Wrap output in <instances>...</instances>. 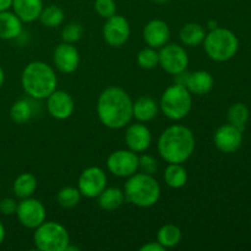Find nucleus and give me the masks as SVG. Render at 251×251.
<instances>
[{
	"instance_id": "nucleus-20",
	"label": "nucleus",
	"mask_w": 251,
	"mask_h": 251,
	"mask_svg": "<svg viewBox=\"0 0 251 251\" xmlns=\"http://www.w3.org/2000/svg\"><path fill=\"white\" fill-rule=\"evenodd\" d=\"M22 32V21L14 11L0 12V39L11 41L17 38Z\"/></svg>"
},
{
	"instance_id": "nucleus-29",
	"label": "nucleus",
	"mask_w": 251,
	"mask_h": 251,
	"mask_svg": "<svg viewBox=\"0 0 251 251\" xmlns=\"http://www.w3.org/2000/svg\"><path fill=\"white\" fill-rule=\"evenodd\" d=\"M249 108L244 103H234L228 109V123L239 127L240 130H244L245 125H247L248 120H249Z\"/></svg>"
},
{
	"instance_id": "nucleus-24",
	"label": "nucleus",
	"mask_w": 251,
	"mask_h": 251,
	"mask_svg": "<svg viewBox=\"0 0 251 251\" xmlns=\"http://www.w3.org/2000/svg\"><path fill=\"white\" fill-rule=\"evenodd\" d=\"M37 186H38V181L33 174L22 173L15 179L14 184H12V191L16 198L22 200V199L31 198L36 193Z\"/></svg>"
},
{
	"instance_id": "nucleus-1",
	"label": "nucleus",
	"mask_w": 251,
	"mask_h": 251,
	"mask_svg": "<svg viewBox=\"0 0 251 251\" xmlns=\"http://www.w3.org/2000/svg\"><path fill=\"white\" fill-rule=\"evenodd\" d=\"M132 104L134 102L126 91L109 86L98 97L96 105L98 119L108 129H123L131 122Z\"/></svg>"
},
{
	"instance_id": "nucleus-31",
	"label": "nucleus",
	"mask_w": 251,
	"mask_h": 251,
	"mask_svg": "<svg viewBox=\"0 0 251 251\" xmlns=\"http://www.w3.org/2000/svg\"><path fill=\"white\" fill-rule=\"evenodd\" d=\"M158 51L154 48H151V47L141 49V50L139 51V54H137V64H139L140 68L145 69V70L154 69L156 66H158Z\"/></svg>"
},
{
	"instance_id": "nucleus-34",
	"label": "nucleus",
	"mask_w": 251,
	"mask_h": 251,
	"mask_svg": "<svg viewBox=\"0 0 251 251\" xmlns=\"http://www.w3.org/2000/svg\"><path fill=\"white\" fill-rule=\"evenodd\" d=\"M157 169H158V163H157L156 158L152 157L151 154L145 153L139 157V171H141L142 173L153 176Z\"/></svg>"
},
{
	"instance_id": "nucleus-19",
	"label": "nucleus",
	"mask_w": 251,
	"mask_h": 251,
	"mask_svg": "<svg viewBox=\"0 0 251 251\" xmlns=\"http://www.w3.org/2000/svg\"><path fill=\"white\" fill-rule=\"evenodd\" d=\"M12 10L22 22H33L39 19L43 1L42 0H12Z\"/></svg>"
},
{
	"instance_id": "nucleus-30",
	"label": "nucleus",
	"mask_w": 251,
	"mask_h": 251,
	"mask_svg": "<svg viewBox=\"0 0 251 251\" xmlns=\"http://www.w3.org/2000/svg\"><path fill=\"white\" fill-rule=\"evenodd\" d=\"M81 198H82V195L77 188L65 186V188L60 189L59 193L56 194V202L64 208H73L80 203Z\"/></svg>"
},
{
	"instance_id": "nucleus-40",
	"label": "nucleus",
	"mask_w": 251,
	"mask_h": 251,
	"mask_svg": "<svg viewBox=\"0 0 251 251\" xmlns=\"http://www.w3.org/2000/svg\"><path fill=\"white\" fill-rule=\"evenodd\" d=\"M207 26H208V28H210V29H215V28H217V27H218V24L216 21H208Z\"/></svg>"
},
{
	"instance_id": "nucleus-10",
	"label": "nucleus",
	"mask_w": 251,
	"mask_h": 251,
	"mask_svg": "<svg viewBox=\"0 0 251 251\" xmlns=\"http://www.w3.org/2000/svg\"><path fill=\"white\" fill-rule=\"evenodd\" d=\"M107 185V174L100 167H88L78 176L77 189L83 198L97 199Z\"/></svg>"
},
{
	"instance_id": "nucleus-27",
	"label": "nucleus",
	"mask_w": 251,
	"mask_h": 251,
	"mask_svg": "<svg viewBox=\"0 0 251 251\" xmlns=\"http://www.w3.org/2000/svg\"><path fill=\"white\" fill-rule=\"evenodd\" d=\"M33 117V105L28 100H19L10 108V118L16 124H25Z\"/></svg>"
},
{
	"instance_id": "nucleus-23",
	"label": "nucleus",
	"mask_w": 251,
	"mask_h": 251,
	"mask_svg": "<svg viewBox=\"0 0 251 251\" xmlns=\"http://www.w3.org/2000/svg\"><path fill=\"white\" fill-rule=\"evenodd\" d=\"M164 183L172 189H181L188 183V172L181 163H168L163 174Z\"/></svg>"
},
{
	"instance_id": "nucleus-37",
	"label": "nucleus",
	"mask_w": 251,
	"mask_h": 251,
	"mask_svg": "<svg viewBox=\"0 0 251 251\" xmlns=\"http://www.w3.org/2000/svg\"><path fill=\"white\" fill-rule=\"evenodd\" d=\"M12 0H0V12L6 11L11 7Z\"/></svg>"
},
{
	"instance_id": "nucleus-21",
	"label": "nucleus",
	"mask_w": 251,
	"mask_h": 251,
	"mask_svg": "<svg viewBox=\"0 0 251 251\" xmlns=\"http://www.w3.org/2000/svg\"><path fill=\"white\" fill-rule=\"evenodd\" d=\"M159 105L151 97H140L132 104V118L140 123L153 120L158 114Z\"/></svg>"
},
{
	"instance_id": "nucleus-39",
	"label": "nucleus",
	"mask_w": 251,
	"mask_h": 251,
	"mask_svg": "<svg viewBox=\"0 0 251 251\" xmlns=\"http://www.w3.org/2000/svg\"><path fill=\"white\" fill-rule=\"evenodd\" d=\"M4 82H5V73L4 70H2L1 66H0V87L4 85Z\"/></svg>"
},
{
	"instance_id": "nucleus-32",
	"label": "nucleus",
	"mask_w": 251,
	"mask_h": 251,
	"mask_svg": "<svg viewBox=\"0 0 251 251\" xmlns=\"http://www.w3.org/2000/svg\"><path fill=\"white\" fill-rule=\"evenodd\" d=\"M83 34V27L82 25L78 22H70L66 25L61 31V39L65 43L75 44L81 39Z\"/></svg>"
},
{
	"instance_id": "nucleus-6",
	"label": "nucleus",
	"mask_w": 251,
	"mask_h": 251,
	"mask_svg": "<svg viewBox=\"0 0 251 251\" xmlns=\"http://www.w3.org/2000/svg\"><path fill=\"white\" fill-rule=\"evenodd\" d=\"M159 108L168 119L179 122L188 117L193 108V95L188 88L179 83L169 86L162 93Z\"/></svg>"
},
{
	"instance_id": "nucleus-15",
	"label": "nucleus",
	"mask_w": 251,
	"mask_h": 251,
	"mask_svg": "<svg viewBox=\"0 0 251 251\" xmlns=\"http://www.w3.org/2000/svg\"><path fill=\"white\" fill-rule=\"evenodd\" d=\"M47 110L54 119H69L75 110V100L71 97L70 93L55 90L47 98Z\"/></svg>"
},
{
	"instance_id": "nucleus-33",
	"label": "nucleus",
	"mask_w": 251,
	"mask_h": 251,
	"mask_svg": "<svg viewBox=\"0 0 251 251\" xmlns=\"http://www.w3.org/2000/svg\"><path fill=\"white\" fill-rule=\"evenodd\" d=\"M95 10L103 19H109L117 12V4L114 0H95Z\"/></svg>"
},
{
	"instance_id": "nucleus-5",
	"label": "nucleus",
	"mask_w": 251,
	"mask_h": 251,
	"mask_svg": "<svg viewBox=\"0 0 251 251\" xmlns=\"http://www.w3.org/2000/svg\"><path fill=\"white\" fill-rule=\"evenodd\" d=\"M202 44L208 58L217 63L234 58L239 48V41L234 32L223 27H217L206 33Z\"/></svg>"
},
{
	"instance_id": "nucleus-35",
	"label": "nucleus",
	"mask_w": 251,
	"mask_h": 251,
	"mask_svg": "<svg viewBox=\"0 0 251 251\" xmlns=\"http://www.w3.org/2000/svg\"><path fill=\"white\" fill-rule=\"evenodd\" d=\"M17 201L12 198L0 199V212L4 216H12L16 213Z\"/></svg>"
},
{
	"instance_id": "nucleus-9",
	"label": "nucleus",
	"mask_w": 251,
	"mask_h": 251,
	"mask_svg": "<svg viewBox=\"0 0 251 251\" xmlns=\"http://www.w3.org/2000/svg\"><path fill=\"white\" fill-rule=\"evenodd\" d=\"M107 168L118 178H129L139 171V156L131 150H117L107 158Z\"/></svg>"
},
{
	"instance_id": "nucleus-3",
	"label": "nucleus",
	"mask_w": 251,
	"mask_h": 251,
	"mask_svg": "<svg viewBox=\"0 0 251 251\" xmlns=\"http://www.w3.org/2000/svg\"><path fill=\"white\" fill-rule=\"evenodd\" d=\"M21 85L25 93L36 100H47L56 90L58 77L55 70L44 61H31L24 69Z\"/></svg>"
},
{
	"instance_id": "nucleus-38",
	"label": "nucleus",
	"mask_w": 251,
	"mask_h": 251,
	"mask_svg": "<svg viewBox=\"0 0 251 251\" xmlns=\"http://www.w3.org/2000/svg\"><path fill=\"white\" fill-rule=\"evenodd\" d=\"M5 235H6V232H5V227L1 222H0V245L4 243Z\"/></svg>"
},
{
	"instance_id": "nucleus-36",
	"label": "nucleus",
	"mask_w": 251,
	"mask_h": 251,
	"mask_svg": "<svg viewBox=\"0 0 251 251\" xmlns=\"http://www.w3.org/2000/svg\"><path fill=\"white\" fill-rule=\"evenodd\" d=\"M163 247L158 242H149L140 248V251H164Z\"/></svg>"
},
{
	"instance_id": "nucleus-26",
	"label": "nucleus",
	"mask_w": 251,
	"mask_h": 251,
	"mask_svg": "<svg viewBox=\"0 0 251 251\" xmlns=\"http://www.w3.org/2000/svg\"><path fill=\"white\" fill-rule=\"evenodd\" d=\"M181 238H183V234H181L180 228L172 223L162 226L157 233V242L164 249H172V248L178 247L181 242Z\"/></svg>"
},
{
	"instance_id": "nucleus-17",
	"label": "nucleus",
	"mask_w": 251,
	"mask_h": 251,
	"mask_svg": "<svg viewBox=\"0 0 251 251\" xmlns=\"http://www.w3.org/2000/svg\"><path fill=\"white\" fill-rule=\"evenodd\" d=\"M142 36H144V41L147 46L158 49L168 43L169 38H171V29H169L167 22L154 19L147 22L146 26L144 27Z\"/></svg>"
},
{
	"instance_id": "nucleus-25",
	"label": "nucleus",
	"mask_w": 251,
	"mask_h": 251,
	"mask_svg": "<svg viewBox=\"0 0 251 251\" xmlns=\"http://www.w3.org/2000/svg\"><path fill=\"white\" fill-rule=\"evenodd\" d=\"M98 206L104 211H114L125 202L124 190L119 188H105L98 195Z\"/></svg>"
},
{
	"instance_id": "nucleus-41",
	"label": "nucleus",
	"mask_w": 251,
	"mask_h": 251,
	"mask_svg": "<svg viewBox=\"0 0 251 251\" xmlns=\"http://www.w3.org/2000/svg\"><path fill=\"white\" fill-rule=\"evenodd\" d=\"M154 2H157V4H166V2H169L171 0H153Z\"/></svg>"
},
{
	"instance_id": "nucleus-16",
	"label": "nucleus",
	"mask_w": 251,
	"mask_h": 251,
	"mask_svg": "<svg viewBox=\"0 0 251 251\" xmlns=\"http://www.w3.org/2000/svg\"><path fill=\"white\" fill-rule=\"evenodd\" d=\"M125 144L127 149L136 153L147 151L152 144V134L149 127L142 123L127 125L125 131Z\"/></svg>"
},
{
	"instance_id": "nucleus-28",
	"label": "nucleus",
	"mask_w": 251,
	"mask_h": 251,
	"mask_svg": "<svg viewBox=\"0 0 251 251\" xmlns=\"http://www.w3.org/2000/svg\"><path fill=\"white\" fill-rule=\"evenodd\" d=\"M64 19H65V14L61 7L56 5H49V6L43 7L38 20L43 26L48 28H55L63 24Z\"/></svg>"
},
{
	"instance_id": "nucleus-8",
	"label": "nucleus",
	"mask_w": 251,
	"mask_h": 251,
	"mask_svg": "<svg viewBox=\"0 0 251 251\" xmlns=\"http://www.w3.org/2000/svg\"><path fill=\"white\" fill-rule=\"evenodd\" d=\"M158 65L169 75H179L186 71L189 66L188 51L179 44L167 43L158 51Z\"/></svg>"
},
{
	"instance_id": "nucleus-22",
	"label": "nucleus",
	"mask_w": 251,
	"mask_h": 251,
	"mask_svg": "<svg viewBox=\"0 0 251 251\" xmlns=\"http://www.w3.org/2000/svg\"><path fill=\"white\" fill-rule=\"evenodd\" d=\"M206 37V31L203 26L198 22H189L181 27L179 32L180 42L186 47H199L203 43Z\"/></svg>"
},
{
	"instance_id": "nucleus-4",
	"label": "nucleus",
	"mask_w": 251,
	"mask_h": 251,
	"mask_svg": "<svg viewBox=\"0 0 251 251\" xmlns=\"http://www.w3.org/2000/svg\"><path fill=\"white\" fill-rule=\"evenodd\" d=\"M125 201L141 208L152 207L161 198V186L153 176L135 173L129 176L124 185Z\"/></svg>"
},
{
	"instance_id": "nucleus-7",
	"label": "nucleus",
	"mask_w": 251,
	"mask_h": 251,
	"mask_svg": "<svg viewBox=\"0 0 251 251\" xmlns=\"http://www.w3.org/2000/svg\"><path fill=\"white\" fill-rule=\"evenodd\" d=\"M33 242L39 251H65L70 244V235L60 223L44 221L34 229Z\"/></svg>"
},
{
	"instance_id": "nucleus-12",
	"label": "nucleus",
	"mask_w": 251,
	"mask_h": 251,
	"mask_svg": "<svg viewBox=\"0 0 251 251\" xmlns=\"http://www.w3.org/2000/svg\"><path fill=\"white\" fill-rule=\"evenodd\" d=\"M130 34V24L124 16L115 14L109 19H105V24L103 26V38L108 46L120 48L129 41Z\"/></svg>"
},
{
	"instance_id": "nucleus-14",
	"label": "nucleus",
	"mask_w": 251,
	"mask_h": 251,
	"mask_svg": "<svg viewBox=\"0 0 251 251\" xmlns=\"http://www.w3.org/2000/svg\"><path fill=\"white\" fill-rule=\"evenodd\" d=\"M53 64L63 74H73L80 65V53L74 44H58L53 51Z\"/></svg>"
},
{
	"instance_id": "nucleus-2",
	"label": "nucleus",
	"mask_w": 251,
	"mask_h": 251,
	"mask_svg": "<svg viewBox=\"0 0 251 251\" xmlns=\"http://www.w3.org/2000/svg\"><path fill=\"white\" fill-rule=\"evenodd\" d=\"M157 151L167 163H185L195 151V136L185 125L168 126L158 137Z\"/></svg>"
},
{
	"instance_id": "nucleus-18",
	"label": "nucleus",
	"mask_w": 251,
	"mask_h": 251,
	"mask_svg": "<svg viewBox=\"0 0 251 251\" xmlns=\"http://www.w3.org/2000/svg\"><path fill=\"white\" fill-rule=\"evenodd\" d=\"M215 80L212 75L206 70H198L186 75L184 86L189 90L191 95L205 96L212 91Z\"/></svg>"
},
{
	"instance_id": "nucleus-11",
	"label": "nucleus",
	"mask_w": 251,
	"mask_h": 251,
	"mask_svg": "<svg viewBox=\"0 0 251 251\" xmlns=\"http://www.w3.org/2000/svg\"><path fill=\"white\" fill-rule=\"evenodd\" d=\"M15 215L17 216V220L25 228L36 229L46 221L47 210L46 206L41 201L31 196V198L22 199L20 201Z\"/></svg>"
},
{
	"instance_id": "nucleus-13",
	"label": "nucleus",
	"mask_w": 251,
	"mask_h": 251,
	"mask_svg": "<svg viewBox=\"0 0 251 251\" xmlns=\"http://www.w3.org/2000/svg\"><path fill=\"white\" fill-rule=\"evenodd\" d=\"M213 144L223 153H234L243 144V130L232 124H225L216 130Z\"/></svg>"
}]
</instances>
